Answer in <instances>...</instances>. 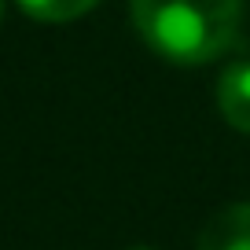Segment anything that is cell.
<instances>
[{
	"label": "cell",
	"mask_w": 250,
	"mask_h": 250,
	"mask_svg": "<svg viewBox=\"0 0 250 250\" xmlns=\"http://www.w3.org/2000/svg\"><path fill=\"white\" fill-rule=\"evenodd\" d=\"M129 15L158 55L199 66L239 41L243 0H129Z\"/></svg>",
	"instance_id": "6da1fadb"
},
{
	"label": "cell",
	"mask_w": 250,
	"mask_h": 250,
	"mask_svg": "<svg viewBox=\"0 0 250 250\" xmlns=\"http://www.w3.org/2000/svg\"><path fill=\"white\" fill-rule=\"evenodd\" d=\"M195 250H250V203H232L203 225Z\"/></svg>",
	"instance_id": "7a4b0ae2"
},
{
	"label": "cell",
	"mask_w": 250,
	"mask_h": 250,
	"mask_svg": "<svg viewBox=\"0 0 250 250\" xmlns=\"http://www.w3.org/2000/svg\"><path fill=\"white\" fill-rule=\"evenodd\" d=\"M217 110L235 133L250 136V62H232L217 78Z\"/></svg>",
	"instance_id": "3957f363"
},
{
	"label": "cell",
	"mask_w": 250,
	"mask_h": 250,
	"mask_svg": "<svg viewBox=\"0 0 250 250\" xmlns=\"http://www.w3.org/2000/svg\"><path fill=\"white\" fill-rule=\"evenodd\" d=\"M15 4L37 22H70L88 15L100 0H15Z\"/></svg>",
	"instance_id": "277c9868"
},
{
	"label": "cell",
	"mask_w": 250,
	"mask_h": 250,
	"mask_svg": "<svg viewBox=\"0 0 250 250\" xmlns=\"http://www.w3.org/2000/svg\"><path fill=\"white\" fill-rule=\"evenodd\" d=\"M0 19H4V0H0Z\"/></svg>",
	"instance_id": "5b68a950"
},
{
	"label": "cell",
	"mask_w": 250,
	"mask_h": 250,
	"mask_svg": "<svg viewBox=\"0 0 250 250\" xmlns=\"http://www.w3.org/2000/svg\"><path fill=\"white\" fill-rule=\"evenodd\" d=\"M133 250H147V247H133Z\"/></svg>",
	"instance_id": "8992f818"
}]
</instances>
